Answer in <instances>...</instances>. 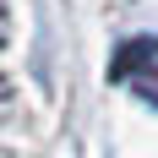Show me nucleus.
Instances as JSON below:
<instances>
[{
    "label": "nucleus",
    "instance_id": "obj_1",
    "mask_svg": "<svg viewBox=\"0 0 158 158\" xmlns=\"http://www.w3.org/2000/svg\"><path fill=\"white\" fill-rule=\"evenodd\" d=\"M126 55H131V60H147V65H153L142 87H147V98H158V44H126Z\"/></svg>",
    "mask_w": 158,
    "mask_h": 158
}]
</instances>
